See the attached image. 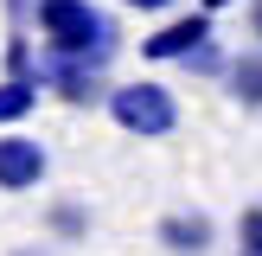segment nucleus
Segmentation results:
<instances>
[{
    "label": "nucleus",
    "mask_w": 262,
    "mask_h": 256,
    "mask_svg": "<svg viewBox=\"0 0 262 256\" xmlns=\"http://www.w3.org/2000/svg\"><path fill=\"white\" fill-rule=\"evenodd\" d=\"M32 26H38V38H45V51L83 58V64H96V71H109V58L122 51L115 19L102 7H90V0H38Z\"/></svg>",
    "instance_id": "obj_1"
},
{
    "label": "nucleus",
    "mask_w": 262,
    "mask_h": 256,
    "mask_svg": "<svg viewBox=\"0 0 262 256\" xmlns=\"http://www.w3.org/2000/svg\"><path fill=\"white\" fill-rule=\"evenodd\" d=\"M109 122L122 128V135H141V141H160L179 128V102L166 83H154V77H135V83H115L109 90Z\"/></svg>",
    "instance_id": "obj_2"
},
{
    "label": "nucleus",
    "mask_w": 262,
    "mask_h": 256,
    "mask_svg": "<svg viewBox=\"0 0 262 256\" xmlns=\"http://www.w3.org/2000/svg\"><path fill=\"white\" fill-rule=\"evenodd\" d=\"M38 83H45L58 102H71V109H96V102H109L102 71L83 64V58H64V51H38Z\"/></svg>",
    "instance_id": "obj_3"
},
{
    "label": "nucleus",
    "mask_w": 262,
    "mask_h": 256,
    "mask_svg": "<svg viewBox=\"0 0 262 256\" xmlns=\"http://www.w3.org/2000/svg\"><path fill=\"white\" fill-rule=\"evenodd\" d=\"M205 38H211V13H179V19H166L160 32H147L141 38V58H154V64H179L186 51H199Z\"/></svg>",
    "instance_id": "obj_4"
},
{
    "label": "nucleus",
    "mask_w": 262,
    "mask_h": 256,
    "mask_svg": "<svg viewBox=\"0 0 262 256\" xmlns=\"http://www.w3.org/2000/svg\"><path fill=\"white\" fill-rule=\"evenodd\" d=\"M51 173V154L32 135H0V192H32Z\"/></svg>",
    "instance_id": "obj_5"
},
{
    "label": "nucleus",
    "mask_w": 262,
    "mask_h": 256,
    "mask_svg": "<svg viewBox=\"0 0 262 256\" xmlns=\"http://www.w3.org/2000/svg\"><path fill=\"white\" fill-rule=\"evenodd\" d=\"M154 237H160V250H173V256H205L211 237H217V224L205 211H166Z\"/></svg>",
    "instance_id": "obj_6"
},
{
    "label": "nucleus",
    "mask_w": 262,
    "mask_h": 256,
    "mask_svg": "<svg viewBox=\"0 0 262 256\" xmlns=\"http://www.w3.org/2000/svg\"><path fill=\"white\" fill-rule=\"evenodd\" d=\"M224 90H230V102H237V109L262 115V51H237V58H230Z\"/></svg>",
    "instance_id": "obj_7"
},
{
    "label": "nucleus",
    "mask_w": 262,
    "mask_h": 256,
    "mask_svg": "<svg viewBox=\"0 0 262 256\" xmlns=\"http://www.w3.org/2000/svg\"><path fill=\"white\" fill-rule=\"evenodd\" d=\"M38 96H45V83H38V77H0V128L26 122V115L38 109Z\"/></svg>",
    "instance_id": "obj_8"
},
{
    "label": "nucleus",
    "mask_w": 262,
    "mask_h": 256,
    "mask_svg": "<svg viewBox=\"0 0 262 256\" xmlns=\"http://www.w3.org/2000/svg\"><path fill=\"white\" fill-rule=\"evenodd\" d=\"M45 224L51 230H58V237H90V205H77V199H58V205H51V211H45Z\"/></svg>",
    "instance_id": "obj_9"
},
{
    "label": "nucleus",
    "mask_w": 262,
    "mask_h": 256,
    "mask_svg": "<svg viewBox=\"0 0 262 256\" xmlns=\"http://www.w3.org/2000/svg\"><path fill=\"white\" fill-rule=\"evenodd\" d=\"M179 64H186L192 77H224V71H230V58L217 51V38H205V45H199V51H186Z\"/></svg>",
    "instance_id": "obj_10"
},
{
    "label": "nucleus",
    "mask_w": 262,
    "mask_h": 256,
    "mask_svg": "<svg viewBox=\"0 0 262 256\" xmlns=\"http://www.w3.org/2000/svg\"><path fill=\"white\" fill-rule=\"evenodd\" d=\"M237 256H262V199L243 205V218H237Z\"/></svg>",
    "instance_id": "obj_11"
},
{
    "label": "nucleus",
    "mask_w": 262,
    "mask_h": 256,
    "mask_svg": "<svg viewBox=\"0 0 262 256\" xmlns=\"http://www.w3.org/2000/svg\"><path fill=\"white\" fill-rule=\"evenodd\" d=\"M7 77H38V58H32V38L26 32L7 38Z\"/></svg>",
    "instance_id": "obj_12"
},
{
    "label": "nucleus",
    "mask_w": 262,
    "mask_h": 256,
    "mask_svg": "<svg viewBox=\"0 0 262 256\" xmlns=\"http://www.w3.org/2000/svg\"><path fill=\"white\" fill-rule=\"evenodd\" d=\"M122 7H128V13H166L173 0H122Z\"/></svg>",
    "instance_id": "obj_13"
},
{
    "label": "nucleus",
    "mask_w": 262,
    "mask_h": 256,
    "mask_svg": "<svg viewBox=\"0 0 262 256\" xmlns=\"http://www.w3.org/2000/svg\"><path fill=\"white\" fill-rule=\"evenodd\" d=\"M250 38L262 45V0H250Z\"/></svg>",
    "instance_id": "obj_14"
},
{
    "label": "nucleus",
    "mask_w": 262,
    "mask_h": 256,
    "mask_svg": "<svg viewBox=\"0 0 262 256\" xmlns=\"http://www.w3.org/2000/svg\"><path fill=\"white\" fill-rule=\"evenodd\" d=\"M32 7H38V0H7V13H13V19H32Z\"/></svg>",
    "instance_id": "obj_15"
},
{
    "label": "nucleus",
    "mask_w": 262,
    "mask_h": 256,
    "mask_svg": "<svg viewBox=\"0 0 262 256\" xmlns=\"http://www.w3.org/2000/svg\"><path fill=\"white\" fill-rule=\"evenodd\" d=\"M199 7H205V13H224V7H230V0H199Z\"/></svg>",
    "instance_id": "obj_16"
},
{
    "label": "nucleus",
    "mask_w": 262,
    "mask_h": 256,
    "mask_svg": "<svg viewBox=\"0 0 262 256\" xmlns=\"http://www.w3.org/2000/svg\"><path fill=\"white\" fill-rule=\"evenodd\" d=\"M19 256H45V250H19Z\"/></svg>",
    "instance_id": "obj_17"
}]
</instances>
